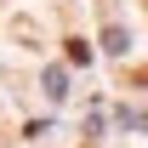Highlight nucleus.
Instances as JSON below:
<instances>
[{
  "mask_svg": "<svg viewBox=\"0 0 148 148\" xmlns=\"http://www.w3.org/2000/svg\"><path fill=\"white\" fill-rule=\"evenodd\" d=\"M69 63H91V46L86 40H69Z\"/></svg>",
  "mask_w": 148,
  "mask_h": 148,
  "instance_id": "nucleus-1",
  "label": "nucleus"
},
{
  "mask_svg": "<svg viewBox=\"0 0 148 148\" xmlns=\"http://www.w3.org/2000/svg\"><path fill=\"white\" fill-rule=\"evenodd\" d=\"M103 46H108V51H125L131 40H125V29H108V34H103Z\"/></svg>",
  "mask_w": 148,
  "mask_h": 148,
  "instance_id": "nucleus-2",
  "label": "nucleus"
},
{
  "mask_svg": "<svg viewBox=\"0 0 148 148\" xmlns=\"http://www.w3.org/2000/svg\"><path fill=\"white\" fill-rule=\"evenodd\" d=\"M63 86H69V80H63V69H46V91H51V97H63Z\"/></svg>",
  "mask_w": 148,
  "mask_h": 148,
  "instance_id": "nucleus-3",
  "label": "nucleus"
}]
</instances>
